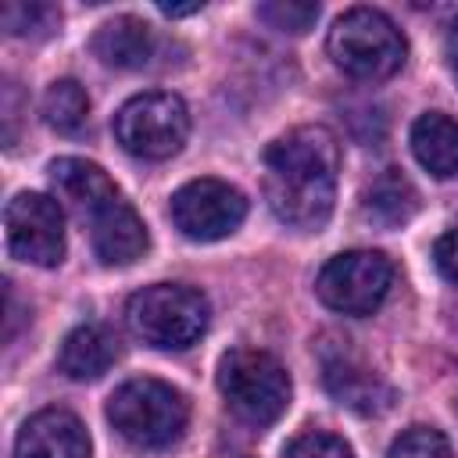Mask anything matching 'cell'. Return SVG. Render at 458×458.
I'll return each instance as SVG.
<instances>
[{
	"mask_svg": "<svg viewBox=\"0 0 458 458\" xmlns=\"http://www.w3.org/2000/svg\"><path fill=\"white\" fill-rule=\"evenodd\" d=\"M211 318V304L200 290L182 283H154L129 297L125 322L129 329L157 347V351H186L193 347Z\"/></svg>",
	"mask_w": 458,
	"mask_h": 458,
	"instance_id": "cell-4",
	"label": "cell"
},
{
	"mask_svg": "<svg viewBox=\"0 0 458 458\" xmlns=\"http://www.w3.org/2000/svg\"><path fill=\"white\" fill-rule=\"evenodd\" d=\"M107 422L132 447L165 451L186 433L190 401L165 379H129L107 397Z\"/></svg>",
	"mask_w": 458,
	"mask_h": 458,
	"instance_id": "cell-2",
	"label": "cell"
},
{
	"mask_svg": "<svg viewBox=\"0 0 458 458\" xmlns=\"http://www.w3.org/2000/svg\"><path fill=\"white\" fill-rule=\"evenodd\" d=\"M47 172H50V186L57 200L68 204L72 215H79L82 222H93L111 200L122 197L111 175L97 161H86V157H54Z\"/></svg>",
	"mask_w": 458,
	"mask_h": 458,
	"instance_id": "cell-12",
	"label": "cell"
},
{
	"mask_svg": "<svg viewBox=\"0 0 458 458\" xmlns=\"http://www.w3.org/2000/svg\"><path fill=\"white\" fill-rule=\"evenodd\" d=\"M322 383L336 397V404L358 411V415H379L394 404L390 383L372 372L358 354H351L347 340L340 347H322Z\"/></svg>",
	"mask_w": 458,
	"mask_h": 458,
	"instance_id": "cell-10",
	"label": "cell"
},
{
	"mask_svg": "<svg viewBox=\"0 0 458 458\" xmlns=\"http://www.w3.org/2000/svg\"><path fill=\"white\" fill-rule=\"evenodd\" d=\"M39 111H43V122L50 129L79 132L86 125V118H89V97H86V89L75 79H57V82L47 86Z\"/></svg>",
	"mask_w": 458,
	"mask_h": 458,
	"instance_id": "cell-18",
	"label": "cell"
},
{
	"mask_svg": "<svg viewBox=\"0 0 458 458\" xmlns=\"http://www.w3.org/2000/svg\"><path fill=\"white\" fill-rule=\"evenodd\" d=\"M447 57H451V64L458 61V18H454L451 29H447Z\"/></svg>",
	"mask_w": 458,
	"mask_h": 458,
	"instance_id": "cell-25",
	"label": "cell"
},
{
	"mask_svg": "<svg viewBox=\"0 0 458 458\" xmlns=\"http://www.w3.org/2000/svg\"><path fill=\"white\" fill-rule=\"evenodd\" d=\"M386 458H451V444L433 426H411L390 444Z\"/></svg>",
	"mask_w": 458,
	"mask_h": 458,
	"instance_id": "cell-21",
	"label": "cell"
},
{
	"mask_svg": "<svg viewBox=\"0 0 458 458\" xmlns=\"http://www.w3.org/2000/svg\"><path fill=\"white\" fill-rule=\"evenodd\" d=\"M190 136V111L182 97L154 89L129 97L114 114V140L125 154L143 161H165L182 150Z\"/></svg>",
	"mask_w": 458,
	"mask_h": 458,
	"instance_id": "cell-6",
	"label": "cell"
},
{
	"mask_svg": "<svg viewBox=\"0 0 458 458\" xmlns=\"http://www.w3.org/2000/svg\"><path fill=\"white\" fill-rule=\"evenodd\" d=\"M218 390L236 419L247 426H272L290 408V372L258 347H233L218 361Z\"/></svg>",
	"mask_w": 458,
	"mask_h": 458,
	"instance_id": "cell-5",
	"label": "cell"
},
{
	"mask_svg": "<svg viewBox=\"0 0 458 458\" xmlns=\"http://www.w3.org/2000/svg\"><path fill=\"white\" fill-rule=\"evenodd\" d=\"M204 4H157V11L165 18H182V14H197Z\"/></svg>",
	"mask_w": 458,
	"mask_h": 458,
	"instance_id": "cell-24",
	"label": "cell"
},
{
	"mask_svg": "<svg viewBox=\"0 0 458 458\" xmlns=\"http://www.w3.org/2000/svg\"><path fill=\"white\" fill-rule=\"evenodd\" d=\"M326 50L340 72L361 82L390 79L394 72H401L408 57V43L401 29L376 7L344 11L326 36Z\"/></svg>",
	"mask_w": 458,
	"mask_h": 458,
	"instance_id": "cell-3",
	"label": "cell"
},
{
	"mask_svg": "<svg viewBox=\"0 0 458 458\" xmlns=\"http://www.w3.org/2000/svg\"><path fill=\"white\" fill-rule=\"evenodd\" d=\"M89 243H93V254L100 258V265L125 268L147 254L150 236H147V225L136 215V208L125 197H118L89 222Z\"/></svg>",
	"mask_w": 458,
	"mask_h": 458,
	"instance_id": "cell-13",
	"label": "cell"
},
{
	"mask_svg": "<svg viewBox=\"0 0 458 458\" xmlns=\"http://www.w3.org/2000/svg\"><path fill=\"white\" fill-rule=\"evenodd\" d=\"M283 458H354L351 444L336 433H326V429H311V433H301L286 444Z\"/></svg>",
	"mask_w": 458,
	"mask_h": 458,
	"instance_id": "cell-22",
	"label": "cell"
},
{
	"mask_svg": "<svg viewBox=\"0 0 458 458\" xmlns=\"http://www.w3.org/2000/svg\"><path fill=\"white\" fill-rule=\"evenodd\" d=\"M89 50L100 64L107 68H118V72H136V68H147L157 54V36L154 29L136 18V14H118L111 21H104L93 39H89Z\"/></svg>",
	"mask_w": 458,
	"mask_h": 458,
	"instance_id": "cell-14",
	"label": "cell"
},
{
	"mask_svg": "<svg viewBox=\"0 0 458 458\" xmlns=\"http://www.w3.org/2000/svg\"><path fill=\"white\" fill-rule=\"evenodd\" d=\"M172 222L186 240L215 243L240 229L247 197L225 179H193L172 193Z\"/></svg>",
	"mask_w": 458,
	"mask_h": 458,
	"instance_id": "cell-8",
	"label": "cell"
},
{
	"mask_svg": "<svg viewBox=\"0 0 458 458\" xmlns=\"http://www.w3.org/2000/svg\"><path fill=\"white\" fill-rule=\"evenodd\" d=\"M114 361H118V336L100 322L75 326L57 351V369L75 383L100 379Z\"/></svg>",
	"mask_w": 458,
	"mask_h": 458,
	"instance_id": "cell-15",
	"label": "cell"
},
{
	"mask_svg": "<svg viewBox=\"0 0 458 458\" xmlns=\"http://www.w3.org/2000/svg\"><path fill=\"white\" fill-rule=\"evenodd\" d=\"M340 143L326 125H297L265 150V200L272 215L301 233H315L333 215Z\"/></svg>",
	"mask_w": 458,
	"mask_h": 458,
	"instance_id": "cell-1",
	"label": "cell"
},
{
	"mask_svg": "<svg viewBox=\"0 0 458 458\" xmlns=\"http://www.w3.org/2000/svg\"><path fill=\"white\" fill-rule=\"evenodd\" d=\"M433 265L437 272L458 286V229H447L444 236H437L433 243Z\"/></svg>",
	"mask_w": 458,
	"mask_h": 458,
	"instance_id": "cell-23",
	"label": "cell"
},
{
	"mask_svg": "<svg viewBox=\"0 0 458 458\" xmlns=\"http://www.w3.org/2000/svg\"><path fill=\"white\" fill-rule=\"evenodd\" d=\"M361 211H365L369 222H376L383 229H397L419 211V193H415V186L408 182V175L401 168H386L365 186Z\"/></svg>",
	"mask_w": 458,
	"mask_h": 458,
	"instance_id": "cell-17",
	"label": "cell"
},
{
	"mask_svg": "<svg viewBox=\"0 0 458 458\" xmlns=\"http://www.w3.org/2000/svg\"><path fill=\"white\" fill-rule=\"evenodd\" d=\"M14 458H89V433L68 408H43L18 429Z\"/></svg>",
	"mask_w": 458,
	"mask_h": 458,
	"instance_id": "cell-11",
	"label": "cell"
},
{
	"mask_svg": "<svg viewBox=\"0 0 458 458\" xmlns=\"http://www.w3.org/2000/svg\"><path fill=\"white\" fill-rule=\"evenodd\" d=\"M258 18L276 32L301 36L315 25L318 4H311V0H265V4H258Z\"/></svg>",
	"mask_w": 458,
	"mask_h": 458,
	"instance_id": "cell-19",
	"label": "cell"
},
{
	"mask_svg": "<svg viewBox=\"0 0 458 458\" xmlns=\"http://www.w3.org/2000/svg\"><path fill=\"white\" fill-rule=\"evenodd\" d=\"M411 154L429 175L454 179L458 175V122L444 111L419 114L411 125Z\"/></svg>",
	"mask_w": 458,
	"mask_h": 458,
	"instance_id": "cell-16",
	"label": "cell"
},
{
	"mask_svg": "<svg viewBox=\"0 0 458 458\" xmlns=\"http://www.w3.org/2000/svg\"><path fill=\"white\" fill-rule=\"evenodd\" d=\"M454 75H458V61H454Z\"/></svg>",
	"mask_w": 458,
	"mask_h": 458,
	"instance_id": "cell-26",
	"label": "cell"
},
{
	"mask_svg": "<svg viewBox=\"0 0 458 458\" xmlns=\"http://www.w3.org/2000/svg\"><path fill=\"white\" fill-rule=\"evenodd\" d=\"M394 265L383 250H344L329 258L315 279V293L340 315H372L390 293Z\"/></svg>",
	"mask_w": 458,
	"mask_h": 458,
	"instance_id": "cell-7",
	"label": "cell"
},
{
	"mask_svg": "<svg viewBox=\"0 0 458 458\" xmlns=\"http://www.w3.org/2000/svg\"><path fill=\"white\" fill-rule=\"evenodd\" d=\"M0 21L11 36H39V32H50L61 21V14L50 4H4Z\"/></svg>",
	"mask_w": 458,
	"mask_h": 458,
	"instance_id": "cell-20",
	"label": "cell"
},
{
	"mask_svg": "<svg viewBox=\"0 0 458 458\" xmlns=\"http://www.w3.org/2000/svg\"><path fill=\"white\" fill-rule=\"evenodd\" d=\"M7 247L18 261L54 268L64 258V211L47 193H14L4 211Z\"/></svg>",
	"mask_w": 458,
	"mask_h": 458,
	"instance_id": "cell-9",
	"label": "cell"
}]
</instances>
